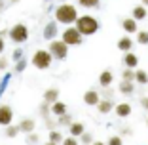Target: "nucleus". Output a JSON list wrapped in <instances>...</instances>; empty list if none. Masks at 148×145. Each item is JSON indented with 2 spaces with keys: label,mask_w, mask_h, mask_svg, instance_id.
Listing matches in <instances>:
<instances>
[{
  "label": "nucleus",
  "mask_w": 148,
  "mask_h": 145,
  "mask_svg": "<svg viewBox=\"0 0 148 145\" xmlns=\"http://www.w3.org/2000/svg\"><path fill=\"white\" fill-rule=\"evenodd\" d=\"M69 134L72 137H82L84 134H86V128H84V124L82 122H72L69 126Z\"/></svg>",
  "instance_id": "18"
},
{
  "label": "nucleus",
  "mask_w": 148,
  "mask_h": 145,
  "mask_svg": "<svg viewBox=\"0 0 148 145\" xmlns=\"http://www.w3.org/2000/svg\"><path fill=\"white\" fill-rule=\"evenodd\" d=\"M57 122H59V126H70L74 120H72V117L66 113V114H63V117H59V119H57Z\"/></svg>",
  "instance_id": "26"
},
{
  "label": "nucleus",
  "mask_w": 148,
  "mask_h": 145,
  "mask_svg": "<svg viewBox=\"0 0 148 145\" xmlns=\"http://www.w3.org/2000/svg\"><path fill=\"white\" fill-rule=\"evenodd\" d=\"M17 134H21L19 124H17V126H13V124H12V126L6 128V136H8V137H17Z\"/></svg>",
  "instance_id": "27"
},
{
  "label": "nucleus",
  "mask_w": 148,
  "mask_h": 145,
  "mask_svg": "<svg viewBox=\"0 0 148 145\" xmlns=\"http://www.w3.org/2000/svg\"><path fill=\"white\" fill-rule=\"evenodd\" d=\"M13 59H15V63H17V61H21V59H23V52H21V50H19V48H15V52H13Z\"/></svg>",
  "instance_id": "36"
},
{
  "label": "nucleus",
  "mask_w": 148,
  "mask_h": 145,
  "mask_svg": "<svg viewBox=\"0 0 148 145\" xmlns=\"http://www.w3.org/2000/svg\"><path fill=\"white\" fill-rule=\"evenodd\" d=\"M118 88H120V94H123V96H133V94H135V82H125V80H122Z\"/></svg>",
  "instance_id": "20"
},
{
  "label": "nucleus",
  "mask_w": 148,
  "mask_h": 145,
  "mask_svg": "<svg viewBox=\"0 0 148 145\" xmlns=\"http://www.w3.org/2000/svg\"><path fill=\"white\" fill-rule=\"evenodd\" d=\"M106 145H123V141L120 136H112V137H108V143Z\"/></svg>",
  "instance_id": "32"
},
{
  "label": "nucleus",
  "mask_w": 148,
  "mask_h": 145,
  "mask_svg": "<svg viewBox=\"0 0 148 145\" xmlns=\"http://www.w3.org/2000/svg\"><path fill=\"white\" fill-rule=\"evenodd\" d=\"M34 126H36L34 119H23L21 122H19V130H21V134H27V136L34 132Z\"/></svg>",
  "instance_id": "14"
},
{
  "label": "nucleus",
  "mask_w": 148,
  "mask_h": 145,
  "mask_svg": "<svg viewBox=\"0 0 148 145\" xmlns=\"http://www.w3.org/2000/svg\"><path fill=\"white\" fill-rule=\"evenodd\" d=\"M93 145H106L105 141H93Z\"/></svg>",
  "instance_id": "43"
},
{
  "label": "nucleus",
  "mask_w": 148,
  "mask_h": 145,
  "mask_svg": "<svg viewBox=\"0 0 148 145\" xmlns=\"http://www.w3.org/2000/svg\"><path fill=\"white\" fill-rule=\"evenodd\" d=\"M46 2H49V0H46Z\"/></svg>",
  "instance_id": "49"
},
{
  "label": "nucleus",
  "mask_w": 148,
  "mask_h": 145,
  "mask_svg": "<svg viewBox=\"0 0 148 145\" xmlns=\"http://www.w3.org/2000/svg\"><path fill=\"white\" fill-rule=\"evenodd\" d=\"M137 65H139V56H135L133 52L123 53V67L125 69H135Z\"/></svg>",
  "instance_id": "16"
},
{
  "label": "nucleus",
  "mask_w": 148,
  "mask_h": 145,
  "mask_svg": "<svg viewBox=\"0 0 148 145\" xmlns=\"http://www.w3.org/2000/svg\"><path fill=\"white\" fill-rule=\"evenodd\" d=\"M114 109H116V105H114L112 99H101V103L97 105V111H99L101 114H108V113H112Z\"/></svg>",
  "instance_id": "15"
},
{
  "label": "nucleus",
  "mask_w": 148,
  "mask_h": 145,
  "mask_svg": "<svg viewBox=\"0 0 148 145\" xmlns=\"http://www.w3.org/2000/svg\"><path fill=\"white\" fill-rule=\"evenodd\" d=\"M25 67H27V61H25V59L17 61V63H15V73H23V71H25Z\"/></svg>",
  "instance_id": "34"
},
{
  "label": "nucleus",
  "mask_w": 148,
  "mask_h": 145,
  "mask_svg": "<svg viewBox=\"0 0 148 145\" xmlns=\"http://www.w3.org/2000/svg\"><path fill=\"white\" fill-rule=\"evenodd\" d=\"M135 76H137L135 69H123L122 73V80H125V82H135Z\"/></svg>",
  "instance_id": "24"
},
{
  "label": "nucleus",
  "mask_w": 148,
  "mask_h": 145,
  "mask_svg": "<svg viewBox=\"0 0 148 145\" xmlns=\"http://www.w3.org/2000/svg\"><path fill=\"white\" fill-rule=\"evenodd\" d=\"M4 69H8V59L6 57H0V71H4Z\"/></svg>",
  "instance_id": "37"
},
{
  "label": "nucleus",
  "mask_w": 148,
  "mask_h": 145,
  "mask_svg": "<svg viewBox=\"0 0 148 145\" xmlns=\"http://www.w3.org/2000/svg\"><path fill=\"white\" fill-rule=\"evenodd\" d=\"M44 145H57V143H51V141H48V143H44Z\"/></svg>",
  "instance_id": "46"
},
{
  "label": "nucleus",
  "mask_w": 148,
  "mask_h": 145,
  "mask_svg": "<svg viewBox=\"0 0 148 145\" xmlns=\"http://www.w3.org/2000/svg\"><path fill=\"white\" fill-rule=\"evenodd\" d=\"M13 120V109L10 105H0V126H12Z\"/></svg>",
  "instance_id": "7"
},
{
  "label": "nucleus",
  "mask_w": 148,
  "mask_h": 145,
  "mask_svg": "<svg viewBox=\"0 0 148 145\" xmlns=\"http://www.w3.org/2000/svg\"><path fill=\"white\" fill-rule=\"evenodd\" d=\"M57 101H59V90L57 88H48L46 92H44V103L53 105V103H57Z\"/></svg>",
  "instance_id": "13"
},
{
  "label": "nucleus",
  "mask_w": 148,
  "mask_h": 145,
  "mask_svg": "<svg viewBox=\"0 0 148 145\" xmlns=\"http://www.w3.org/2000/svg\"><path fill=\"white\" fill-rule=\"evenodd\" d=\"M131 111H133V109H131L129 103H116V109H114V113H116L120 119H127V117L131 114Z\"/></svg>",
  "instance_id": "17"
},
{
  "label": "nucleus",
  "mask_w": 148,
  "mask_h": 145,
  "mask_svg": "<svg viewBox=\"0 0 148 145\" xmlns=\"http://www.w3.org/2000/svg\"><path fill=\"white\" fill-rule=\"evenodd\" d=\"M137 42L143 44V46H146L148 44V31H139L137 33Z\"/></svg>",
  "instance_id": "28"
},
{
  "label": "nucleus",
  "mask_w": 148,
  "mask_h": 145,
  "mask_svg": "<svg viewBox=\"0 0 148 145\" xmlns=\"http://www.w3.org/2000/svg\"><path fill=\"white\" fill-rule=\"evenodd\" d=\"M122 134H125V136H131V128H123Z\"/></svg>",
  "instance_id": "42"
},
{
  "label": "nucleus",
  "mask_w": 148,
  "mask_h": 145,
  "mask_svg": "<svg viewBox=\"0 0 148 145\" xmlns=\"http://www.w3.org/2000/svg\"><path fill=\"white\" fill-rule=\"evenodd\" d=\"M6 6H8V2H6V0H0V12H4Z\"/></svg>",
  "instance_id": "40"
},
{
  "label": "nucleus",
  "mask_w": 148,
  "mask_h": 145,
  "mask_svg": "<svg viewBox=\"0 0 148 145\" xmlns=\"http://www.w3.org/2000/svg\"><path fill=\"white\" fill-rule=\"evenodd\" d=\"M143 6H146V8H148V0H143Z\"/></svg>",
  "instance_id": "44"
},
{
  "label": "nucleus",
  "mask_w": 148,
  "mask_h": 145,
  "mask_svg": "<svg viewBox=\"0 0 148 145\" xmlns=\"http://www.w3.org/2000/svg\"><path fill=\"white\" fill-rule=\"evenodd\" d=\"M63 42L66 46H80L84 42V36L80 35V31L76 27H66L65 31H63Z\"/></svg>",
  "instance_id": "6"
},
{
  "label": "nucleus",
  "mask_w": 148,
  "mask_h": 145,
  "mask_svg": "<svg viewBox=\"0 0 148 145\" xmlns=\"http://www.w3.org/2000/svg\"><path fill=\"white\" fill-rule=\"evenodd\" d=\"M61 4H65V0H61Z\"/></svg>",
  "instance_id": "47"
},
{
  "label": "nucleus",
  "mask_w": 148,
  "mask_h": 145,
  "mask_svg": "<svg viewBox=\"0 0 148 145\" xmlns=\"http://www.w3.org/2000/svg\"><path fill=\"white\" fill-rule=\"evenodd\" d=\"M146 126H148V119H146Z\"/></svg>",
  "instance_id": "48"
},
{
  "label": "nucleus",
  "mask_w": 148,
  "mask_h": 145,
  "mask_svg": "<svg viewBox=\"0 0 148 145\" xmlns=\"http://www.w3.org/2000/svg\"><path fill=\"white\" fill-rule=\"evenodd\" d=\"M19 0H10V4H17Z\"/></svg>",
  "instance_id": "45"
},
{
  "label": "nucleus",
  "mask_w": 148,
  "mask_h": 145,
  "mask_svg": "<svg viewBox=\"0 0 148 145\" xmlns=\"http://www.w3.org/2000/svg\"><path fill=\"white\" fill-rule=\"evenodd\" d=\"M114 82V75L110 69H105L103 73L99 75V84L103 86V88H110V84Z\"/></svg>",
  "instance_id": "12"
},
{
  "label": "nucleus",
  "mask_w": 148,
  "mask_h": 145,
  "mask_svg": "<svg viewBox=\"0 0 148 145\" xmlns=\"http://www.w3.org/2000/svg\"><path fill=\"white\" fill-rule=\"evenodd\" d=\"M48 141H51V143H63L65 141V137H63V134L59 132V130H53V132H49V136H48Z\"/></svg>",
  "instance_id": "22"
},
{
  "label": "nucleus",
  "mask_w": 148,
  "mask_h": 145,
  "mask_svg": "<svg viewBox=\"0 0 148 145\" xmlns=\"http://www.w3.org/2000/svg\"><path fill=\"white\" fill-rule=\"evenodd\" d=\"M4 36H10V29H0V38H4Z\"/></svg>",
  "instance_id": "39"
},
{
  "label": "nucleus",
  "mask_w": 148,
  "mask_h": 145,
  "mask_svg": "<svg viewBox=\"0 0 148 145\" xmlns=\"http://www.w3.org/2000/svg\"><path fill=\"white\" fill-rule=\"evenodd\" d=\"M80 141H82L84 145H93V136H91V134H87V132H86L82 137H80Z\"/></svg>",
  "instance_id": "30"
},
{
  "label": "nucleus",
  "mask_w": 148,
  "mask_h": 145,
  "mask_svg": "<svg viewBox=\"0 0 148 145\" xmlns=\"http://www.w3.org/2000/svg\"><path fill=\"white\" fill-rule=\"evenodd\" d=\"M51 113L55 114L57 119H59V117H63V114H66V103H63V101L53 103V105H51Z\"/></svg>",
  "instance_id": "21"
},
{
  "label": "nucleus",
  "mask_w": 148,
  "mask_h": 145,
  "mask_svg": "<svg viewBox=\"0 0 148 145\" xmlns=\"http://www.w3.org/2000/svg\"><path fill=\"white\" fill-rule=\"evenodd\" d=\"M48 50H49V53L53 56V59L65 61L66 57H69V46H66L63 40H53V42H49Z\"/></svg>",
  "instance_id": "5"
},
{
  "label": "nucleus",
  "mask_w": 148,
  "mask_h": 145,
  "mask_svg": "<svg viewBox=\"0 0 148 145\" xmlns=\"http://www.w3.org/2000/svg\"><path fill=\"white\" fill-rule=\"evenodd\" d=\"M146 15H148V12H146V6H135L133 8V12H131V17L135 19V21H143V19H146Z\"/></svg>",
  "instance_id": "19"
},
{
  "label": "nucleus",
  "mask_w": 148,
  "mask_h": 145,
  "mask_svg": "<svg viewBox=\"0 0 148 145\" xmlns=\"http://www.w3.org/2000/svg\"><path fill=\"white\" fill-rule=\"evenodd\" d=\"M63 145H78V137H72V136L65 137V141H63Z\"/></svg>",
  "instance_id": "35"
},
{
  "label": "nucleus",
  "mask_w": 148,
  "mask_h": 145,
  "mask_svg": "<svg viewBox=\"0 0 148 145\" xmlns=\"http://www.w3.org/2000/svg\"><path fill=\"white\" fill-rule=\"evenodd\" d=\"M38 141H40L38 134H29V136H27V143H29V145H36Z\"/></svg>",
  "instance_id": "31"
},
{
  "label": "nucleus",
  "mask_w": 148,
  "mask_h": 145,
  "mask_svg": "<svg viewBox=\"0 0 148 145\" xmlns=\"http://www.w3.org/2000/svg\"><path fill=\"white\" fill-rule=\"evenodd\" d=\"M51 61H53V56L49 53V50H36L34 56H32V65L40 71H46L51 67Z\"/></svg>",
  "instance_id": "4"
},
{
  "label": "nucleus",
  "mask_w": 148,
  "mask_h": 145,
  "mask_svg": "<svg viewBox=\"0 0 148 145\" xmlns=\"http://www.w3.org/2000/svg\"><path fill=\"white\" fill-rule=\"evenodd\" d=\"M59 23L57 21H49V23H46V27H44V31H42V36L46 40H49V42H53L55 40V36H57V33H59Z\"/></svg>",
  "instance_id": "8"
},
{
  "label": "nucleus",
  "mask_w": 148,
  "mask_h": 145,
  "mask_svg": "<svg viewBox=\"0 0 148 145\" xmlns=\"http://www.w3.org/2000/svg\"><path fill=\"white\" fill-rule=\"evenodd\" d=\"M101 0H78V6H82V8L86 10H93V8H99Z\"/></svg>",
  "instance_id": "23"
},
{
  "label": "nucleus",
  "mask_w": 148,
  "mask_h": 145,
  "mask_svg": "<svg viewBox=\"0 0 148 145\" xmlns=\"http://www.w3.org/2000/svg\"><path fill=\"white\" fill-rule=\"evenodd\" d=\"M122 29L127 35H137L139 33V21H135L133 17H125L122 19Z\"/></svg>",
  "instance_id": "10"
},
{
  "label": "nucleus",
  "mask_w": 148,
  "mask_h": 145,
  "mask_svg": "<svg viewBox=\"0 0 148 145\" xmlns=\"http://www.w3.org/2000/svg\"><path fill=\"white\" fill-rule=\"evenodd\" d=\"M140 107H143L144 111H148V97H143V99H140Z\"/></svg>",
  "instance_id": "38"
},
{
  "label": "nucleus",
  "mask_w": 148,
  "mask_h": 145,
  "mask_svg": "<svg viewBox=\"0 0 148 145\" xmlns=\"http://www.w3.org/2000/svg\"><path fill=\"white\" fill-rule=\"evenodd\" d=\"M48 113H51V105L49 103H42L40 105V114H42L44 119H48Z\"/></svg>",
  "instance_id": "29"
},
{
  "label": "nucleus",
  "mask_w": 148,
  "mask_h": 145,
  "mask_svg": "<svg viewBox=\"0 0 148 145\" xmlns=\"http://www.w3.org/2000/svg\"><path fill=\"white\" fill-rule=\"evenodd\" d=\"M84 103H86V105H91V107H97L101 103V94L93 88L87 90V92L84 94Z\"/></svg>",
  "instance_id": "9"
},
{
  "label": "nucleus",
  "mask_w": 148,
  "mask_h": 145,
  "mask_svg": "<svg viewBox=\"0 0 148 145\" xmlns=\"http://www.w3.org/2000/svg\"><path fill=\"white\" fill-rule=\"evenodd\" d=\"M133 38H131L129 35H125V36H122V38L118 40V50H122L123 53H129L131 50H133Z\"/></svg>",
  "instance_id": "11"
},
{
  "label": "nucleus",
  "mask_w": 148,
  "mask_h": 145,
  "mask_svg": "<svg viewBox=\"0 0 148 145\" xmlns=\"http://www.w3.org/2000/svg\"><path fill=\"white\" fill-rule=\"evenodd\" d=\"M55 21L57 23H63V25H76V21H78V12H76V6H72V4H59L55 8Z\"/></svg>",
  "instance_id": "1"
},
{
  "label": "nucleus",
  "mask_w": 148,
  "mask_h": 145,
  "mask_svg": "<svg viewBox=\"0 0 148 145\" xmlns=\"http://www.w3.org/2000/svg\"><path fill=\"white\" fill-rule=\"evenodd\" d=\"M135 82H137V84H148V73H146L144 69H139V71H137Z\"/></svg>",
  "instance_id": "25"
},
{
  "label": "nucleus",
  "mask_w": 148,
  "mask_h": 145,
  "mask_svg": "<svg viewBox=\"0 0 148 145\" xmlns=\"http://www.w3.org/2000/svg\"><path fill=\"white\" fill-rule=\"evenodd\" d=\"M4 48H6V44H4V38H0V53L4 52Z\"/></svg>",
  "instance_id": "41"
},
{
  "label": "nucleus",
  "mask_w": 148,
  "mask_h": 145,
  "mask_svg": "<svg viewBox=\"0 0 148 145\" xmlns=\"http://www.w3.org/2000/svg\"><path fill=\"white\" fill-rule=\"evenodd\" d=\"M8 38L12 40L15 46L27 42V40H29V27H27L25 23H15L13 27H10V36Z\"/></svg>",
  "instance_id": "3"
},
{
  "label": "nucleus",
  "mask_w": 148,
  "mask_h": 145,
  "mask_svg": "<svg viewBox=\"0 0 148 145\" xmlns=\"http://www.w3.org/2000/svg\"><path fill=\"white\" fill-rule=\"evenodd\" d=\"M44 122H46V126L49 128V130H55V126H59V122H57V120H51V119H44Z\"/></svg>",
  "instance_id": "33"
},
{
  "label": "nucleus",
  "mask_w": 148,
  "mask_h": 145,
  "mask_svg": "<svg viewBox=\"0 0 148 145\" xmlns=\"http://www.w3.org/2000/svg\"><path fill=\"white\" fill-rule=\"evenodd\" d=\"M76 29L80 31L82 36H91L99 31V21H97L93 15H80L78 21H76Z\"/></svg>",
  "instance_id": "2"
}]
</instances>
